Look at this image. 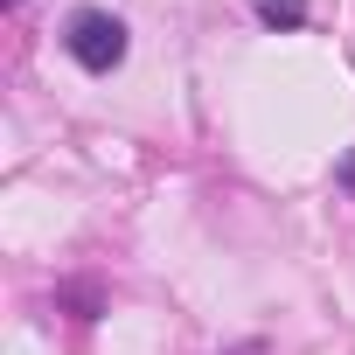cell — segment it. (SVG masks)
Masks as SVG:
<instances>
[{
    "label": "cell",
    "mask_w": 355,
    "mask_h": 355,
    "mask_svg": "<svg viewBox=\"0 0 355 355\" xmlns=\"http://www.w3.org/2000/svg\"><path fill=\"white\" fill-rule=\"evenodd\" d=\"M63 49H70V63H77V70L112 77V70L125 63L132 35H125V21H119L112 8H70V21H63Z\"/></svg>",
    "instance_id": "cell-1"
},
{
    "label": "cell",
    "mask_w": 355,
    "mask_h": 355,
    "mask_svg": "<svg viewBox=\"0 0 355 355\" xmlns=\"http://www.w3.org/2000/svg\"><path fill=\"white\" fill-rule=\"evenodd\" d=\"M251 15L265 21V28H306V0H251Z\"/></svg>",
    "instance_id": "cell-2"
},
{
    "label": "cell",
    "mask_w": 355,
    "mask_h": 355,
    "mask_svg": "<svg viewBox=\"0 0 355 355\" xmlns=\"http://www.w3.org/2000/svg\"><path fill=\"white\" fill-rule=\"evenodd\" d=\"M334 182H341V189H348V196H355V146H348V153H341V167H334Z\"/></svg>",
    "instance_id": "cell-3"
},
{
    "label": "cell",
    "mask_w": 355,
    "mask_h": 355,
    "mask_svg": "<svg viewBox=\"0 0 355 355\" xmlns=\"http://www.w3.org/2000/svg\"><path fill=\"white\" fill-rule=\"evenodd\" d=\"M223 355H265V341H237V348H223Z\"/></svg>",
    "instance_id": "cell-4"
},
{
    "label": "cell",
    "mask_w": 355,
    "mask_h": 355,
    "mask_svg": "<svg viewBox=\"0 0 355 355\" xmlns=\"http://www.w3.org/2000/svg\"><path fill=\"white\" fill-rule=\"evenodd\" d=\"M8 8H21V0H8Z\"/></svg>",
    "instance_id": "cell-5"
}]
</instances>
